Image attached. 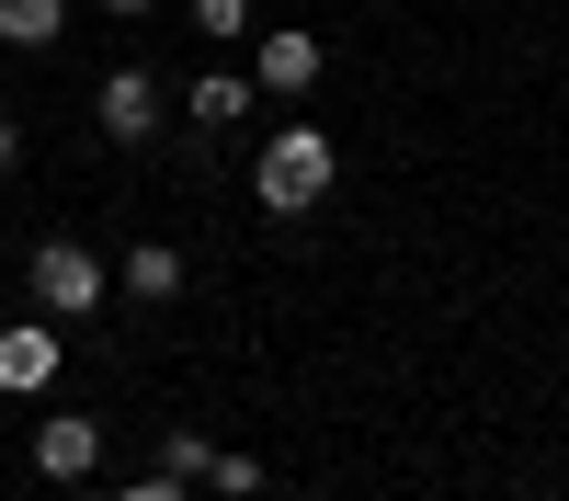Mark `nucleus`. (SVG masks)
<instances>
[{"instance_id": "f257e3e1", "label": "nucleus", "mask_w": 569, "mask_h": 501, "mask_svg": "<svg viewBox=\"0 0 569 501\" xmlns=\"http://www.w3.org/2000/svg\"><path fill=\"white\" fill-rule=\"evenodd\" d=\"M330 182H342V149H330L308 114H284V126L262 137V160H251V206H262V217H308Z\"/></svg>"}, {"instance_id": "f03ea898", "label": "nucleus", "mask_w": 569, "mask_h": 501, "mask_svg": "<svg viewBox=\"0 0 569 501\" xmlns=\"http://www.w3.org/2000/svg\"><path fill=\"white\" fill-rule=\"evenodd\" d=\"M23 297H34L46 319H91V308H103V297H114V273H103V262H91L80 240H46V251L23 262Z\"/></svg>"}, {"instance_id": "7ed1b4c3", "label": "nucleus", "mask_w": 569, "mask_h": 501, "mask_svg": "<svg viewBox=\"0 0 569 501\" xmlns=\"http://www.w3.org/2000/svg\"><path fill=\"white\" fill-rule=\"evenodd\" d=\"M91 114H103V137H114V149H149V137H160V80L149 69H103V91H91Z\"/></svg>"}, {"instance_id": "20e7f679", "label": "nucleus", "mask_w": 569, "mask_h": 501, "mask_svg": "<svg viewBox=\"0 0 569 501\" xmlns=\"http://www.w3.org/2000/svg\"><path fill=\"white\" fill-rule=\"evenodd\" d=\"M319 69H330V46H319L308 23H273V34H262V58H251V80H262V91H284V103H308Z\"/></svg>"}, {"instance_id": "39448f33", "label": "nucleus", "mask_w": 569, "mask_h": 501, "mask_svg": "<svg viewBox=\"0 0 569 501\" xmlns=\"http://www.w3.org/2000/svg\"><path fill=\"white\" fill-rule=\"evenodd\" d=\"M103 468V422H80V410H58V422H34V479H91Z\"/></svg>"}, {"instance_id": "423d86ee", "label": "nucleus", "mask_w": 569, "mask_h": 501, "mask_svg": "<svg viewBox=\"0 0 569 501\" xmlns=\"http://www.w3.org/2000/svg\"><path fill=\"white\" fill-rule=\"evenodd\" d=\"M0 388H58V319H12V331H0Z\"/></svg>"}, {"instance_id": "0eeeda50", "label": "nucleus", "mask_w": 569, "mask_h": 501, "mask_svg": "<svg viewBox=\"0 0 569 501\" xmlns=\"http://www.w3.org/2000/svg\"><path fill=\"white\" fill-rule=\"evenodd\" d=\"M251 91H262V80H240V69H206L194 91H182V114H194V126L217 137V126H240V114H251Z\"/></svg>"}, {"instance_id": "6e6552de", "label": "nucleus", "mask_w": 569, "mask_h": 501, "mask_svg": "<svg viewBox=\"0 0 569 501\" xmlns=\"http://www.w3.org/2000/svg\"><path fill=\"white\" fill-rule=\"evenodd\" d=\"M126 297H137V308H171V297H182V251H171V240H137V251H126Z\"/></svg>"}, {"instance_id": "1a4fd4ad", "label": "nucleus", "mask_w": 569, "mask_h": 501, "mask_svg": "<svg viewBox=\"0 0 569 501\" xmlns=\"http://www.w3.org/2000/svg\"><path fill=\"white\" fill-rule=\"evenodd\" d=\"M58 34H69V0H0V46H23V58H46Z\"/></svg>"}, {"instance_id": "9d476101", "label": "nucleus", "mask_w": 569, "mask_h": 501, "mask_svg": "<svg viewBox=\"0 0 569 501\" xmlns=\"http://www.w3.org/2000/svg\"><path fill=\"white\" fill-rule=\"evenodd\" d=\"M206 490H217V501H251V490H273V468L240 455V444H217V455H206Z\"/></svg>"}, {"instance_id": "9b49d317", "label": "nucleus", "mask_w": 569, "mask_h": 501, "mask_svg": "<svg viewBox=\"0 0 569 501\" xmlns=\"http://www.w3.org/2000/svg\"><path fill=\"white\" fill-rule=\"evenodd\" d=\"M206 455H217L206 433H160V468H171V479H194V490H206Z\"/></svg>"}, {"instance_id": "f8f14e48", "label": "nucleus", "mask_w": 569, "mask_h": 501, "mask_svg": "<svg viewBox=\"0 0 569 501\" xmlns=\"http://www.w3.org/2000/svg\"><path fill=\"white\" fill-rule=\"evenodd\" d=\"M80 501H194V479H171V468H160V479H126V490H80Z\"/></svg>"}, {"instance_id": "ddd939ff", "label": "nucleus", "mask_w": 569, "mask_h": 501, "mask_svg": "<svg viewBox=\"0 0 569 501\" xmlns=\"http://www.w3.org/2000/svg\"><path fill=\"white\" fill-rule=\"evenodd\" d=\"M194 23H206V46H228V34H251V0H194Z\"/></svg>"}, {"instance_id": "4468645a", "label": "nucleus", "mask_w": 569, "mask_h": 501, "mask_svg": "<svg viewBox=\"0 0 569 501\" xmlns=\"http://www.w3.org/2000/svg\"><path fill=\"white\" fill-rule=\"evenodd\" d=\"M23 160V126H12V103H0V171H12Z\"/></svg>"}, {"instance_id": "2eb2a0df", "label": "nucleus", "mask_w": 569, "mask_h": 501, "mask_svg": "<svg viewBox=\"0 0 569 501\" xmlns=\"http://www.w3.org/2000/svg\"><path fill=\"white\" fill-rule=\"evenodd\" d=\"M103 12H160V0H103Z\"/></svg>"}]
</instances>
